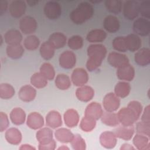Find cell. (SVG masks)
Masks as SVG:
<instances>
[{
	"label": "cell",
	"instance_id": "obj_31",
	"mask_svg": "<svg viewBox=\"0 0 150 150\" xmlns=\"http://www.w3.org/2000/svg\"><path fill=\"white\" fill-rule=\"evenodd\" d=\"M54 136L58 141L62 143H69L72 141L74 135L69 129L60 128L56 130Z\"/></svg>",
	"mask_w": 150,
	"mask_h": 150
},
{
	"label": "cell",
	"instance_id": "obj_16",
	"mask_svg": "<svg viewBox=\"0 0 150 150\" xmlns=\"http://www.w3.org/2000/svg\"><path fill=\"white\" fill-rule=\"evenodd\" d=\"M103 113V110L101 105L97 102H91L87 106L84 111V116L98 120L101 118Z\"/></svg>",
	"mask_w": 150,
	"mask_h": 150
},
{
	"label": "cell",
	"instance_id": "obj_5",
	"mask_svg": "<svg viewBox=\"0 0 150 150\" xmlns=\"http://www.w3.org/2000/svg\"><path fill=\"white\" fill-rule=\"evenodd\" d=\"M44 13L49 19L54 20L60 17L62 14V7L56 1H48L44 6Z\"/></svg>",
	"mask_w": 150,
	"mask_h": 150
},
{
	"label": "cell",
	"instance_id": "obj_7",
	"mask_svg": "<svg viewBox=\"0 0 150 150\" xmlns=\"http://www.w3.org/2000/svg\"><path fill=\"white\" fill-rule=\"evenodd\" d=\"M107 61L111 66L117 69L121 68L129 64V59L126 55L115 52L108 54Z\"/></svg>",
	"mask_w": 150,
	"mask_h": 150
},
{
	"label": "cell",
	"instance_id": "obj_30",
	"mask_svg": "<svg viewBox=\"0 0 150 150\" xmlns=\"http://www.w3.org/2000/svg\"><path fill=\"white\" fill-rule=\"evenodd\" d=\"M107 37V33L103 29H95L90 31L86 36L88 42L98 43L103 42Z\"/></svg>",
	"mask_w": 150,
	"mask_h": 150
},
{
	"label": "cell",
	"instance_id": "obj_11",
	"mask_svg": "<svg viewBox=\"0 0 150 150\" xmlns=\"http://www.w3.org/2000/svg\"><path fill=\"white\" fill-rule=\"evenodd\" d=\"M71 80L74 86L80 87L85 85L87 83L88 75L85 69L83 68H76L71 73Z\"/></svg>",
	"mask_w": 150,
	"mask_h": 150
},
{
	"label": "cell",
	"instance_id": "obj_8",
	"mask_svg": "<svg viewBox=\"0 0 150 150\" xmlns=\"http://www.w3.org/2000/svg\"><path fill=\"white\" fill-rule=\"evenodd\" d=\"M103 105L106 111L114 112L117 111L120 105V100L114 93H107L103 100Z\"/></svg>",
	"mask_w": 150,
	"mask_h": 150
},
{
	"label": "cell",
	"instance_id": "obj_34",
	"mask_svg": "<svg viewBox=\"0 0 150 150\" xmlns=\"http://www.w3.org/2000/svg\"><path fill=\"white\" fill-rule=\"evenodd\" d=\"M54 51V47L50 43L49 41H46L42 43L39 49L40 56L43 59L46 60H50L53 57Z\"/></svg>",
	"mask_w": 150,
	"mask_h": 150
},
{
	"label": "cell",
	"instance_id": "obj_20",
	"mask_svg": "<svg viewBox=\"0 0 150 150\" xmlns=\"http://www.w3.org/2000/svg\"><path fill=\"white\" fill-rule=\"evenodd\" d=\"M135 63L140 66H146L150 63V50L144 47L137 51L134 55Z\"/></svg>",
	"mask_w": 150,
	"mask_h": 150
},
{
	"label": "cell",
	"instance_id": "obj_57",
	"mask_svg": "<svg viewBox=\"0 0 150 150\" xmlns=\"http://www.w3.org/2000/svg\"><path fill=\"white\" fill-rule=\"evenodd\" d=\"M58 149H59V150H60V149H61V150H66V149H69V148L68 147L64 146V145H63V146L59 147V148H58Z\"/></svg>",
	"mask_w": 150,
	"mask_h": 150
},
{
	"label": "cell",
	"instance_id": "obj_28",
	"mask_svg": "<svg viewBox=\"0 0 150 150\" xmlns=\"http://www.w3.org/2000/svg\"><path fill=\"white\" fill-rule=\"evenodd\" d=\"M36 138L39 142V144H46L53 139V131L52 129L47 127L40 128L37 131L36 134Z\"/></svg>",
	"mask_w": 150,
	"mask_h": 150
},
{
	"label": "cell",
	"instance_id": "obj_6",
	"mask_svg": "<svg viewBox=\"0 0 150 150\" xmlns=\"http://www.w3.org/2000/svg\"><path fill=\"white\" fill-rule=\"evenodd\" d=\"M132 28L135 34L146 36L150 32V22L144 18H139L134 22Z\"/></svg>",
	"mask_w": 150,
	"mask_h": 150
},
{
	"label": "cell",
	"instance_id": "obj_56",
	"mask_svg": "<svg viewBox=\"0 0 150 150\" xmlns=\"http://www.w3.org/2000/svg\"><path fill=\"white\" fill-rule=\"evenodd\" d=\"M26 3L30 6H35L38 3L39 1H36V0H29L26 1Z\"/></svg>",
	"mask_w": 150,
	"mask_h": 150
},
{
	"label": "cell",
	"instance_id": "obj_45",
	"mask_svg": "<svg viewBox=\"0 0 150 150\" xmlns=\"http://www.w3.org/2000/svg\"><path fill=\"white\" fill-rule=\"evenodd\" d=\"M67 44L71 49L78 50L83 46V39L79 35H73L69 39Z\"/></svg>",
	"mask_w": 150,
	"mask_h": 150
},
{
	"label": "cell",
	"instance_id": "obj_25",
	"mask_svg": "<svg viewBox=\"0 0 150 150\" xmlns=\"http://www.w3.org/2000/svg\"><path fill=\"white\" fill-rule=\"evenodd\" d=\"M103 26L107 32L110 33H115L119 30L120 23L117 17L110 15L104 18Z\"/></svg>",
	"mask_w": 150,
	"mask_h": 150
},
{
	"label": "cell",
	"instance_id": "obj_44",
	"mask_svg": "<svg viewBox=\"0 0 150 150\" xmlns=\"http://www.w3.org/2000/svg\"><path fill=\"white\" fill-rule=\"evenodd\" d=\"M113 48L120 52H125L128 50L125 40V36H117L112 40Z\"/></svg>",
	"mask_w": 150,
	"mask_h": 150
},
{
	"label": "cell",
	"instance_id": "obj_17",
	"mask_svg": "<svg viewBox=\"0 0 150 150\" xmlns=\"http://www.w3.org/2000/svg\"><path fill=\"white\" fill-rule=\"evenodd\" d=\"M116 74L120 80L129 81L133 80L135 73L133 66L129 63L121 68L117 69Z\"/></svg>",
	"mask_w": 150,
	"mask_h": 150
},
{
	"label": "cell",
	"instance_id": "obj_19",
	"mask_svg": "<svg viewBox=\"0 0 150 150\" xmlns=\"http://www.w3.org/2000/svg\"><path fill=\"white\" fill-rule=\"evenodd\" d=\"M76 97L81 101L88 102L94 96V91L92 87L88 86H82L77 88L76 91Z\"/></svg>",
	"mask_w": 150,
	"mask_h": 150
},
{
	"label": "cell",
	"instance_id": "obj_13",
	"mask_svg": "<svg viewBox=\"0 0 150 150\" xmlns=\"http://www.w3.org/2000/svg\"><path fill=\"white\" fill-rule=\"evenodd\" d=\"M117 138L113 132L104 131L100 136V142L102 146L106 149L114 148L117 142Z\"/></svg>",
	"mask_w": 150,
	"mask_h": 150
},
{
	"label": "cell",
	"instance_id": "obj_15",
	"mask_svg": "<svg viewBox=\"0 0 150 150\" xmlns=\"http://www.w3.org/2000/svg\"><path fill=\"white\" fill-rule=\"evenodd\" d=\"M18 96L20 100L24 102H30L36 96V89L30 85L23 86L18 92Z\"/></svg>",
	"mask_w": 150,
	"mask_h": 150
},
{
	"label": "cell",
	"instance_id": "obj_33",
	"mask_svg": "<svg viewBox=\"0 0 150 150\" xmlns=\"http://www.w3.org/2000/svg\"><path fill=\"white\" fill-rule=\"evenodd\" d=\"M131 91L130 84L126 81H119L114 87V94L119 98L127 97Z\"/></svg>",
	"mask_w": 150,
	"mask_h": 150
},
{
	"label": "cell",
	"instance_id": "obj_9",
	"mask_svg": "<svg viewBox=\"0 0 150 150\" xmlns=\"http://www.w3.org/2000/svg\"><path fill=\"white\" fill-rule=\"evenodd\" d=\"M38 24L36 19L30 16L23 17L19 22V28L21 32L25 35L33 33L37 28Z\"/></svg>",
	"mask_w": 150,
	"mask_h": 150
},
{
	"label": "cell",
	"instance_id": "obj_27",
	"mask_svg": "<svg viewBox=\"0 0 150 150\" xmlns=\"http://www.w3.org/2000/svg\"><path fill=\"white\" fill-rule=\"evenodd\" d=\"M48 41L55 49H58L63 47L66 45L67 38L63 33L54 32L50 35Z\"/></svg>",
	"mask_w": 150,
	"mask_h": 150
},
{
	"label": "cell",
	"instance_id": "obj_38",
	"mask_svg": "<svg viewBox=\"0 0 150 150\" xmlns=\"http://www.w3.org/2000/svg\"><path fill=\"white\" fill-rule=\"evenodd\" d=\"M15 93L13 87L9 83H1L0 84V97L2 99L8 100L11 98Z\"/></svg>",
	"mask_w": 150,
	"mask_h": 150
},
{
	"label": "cell",
	"instance_id": "obj_55",
	"mask_svg": "<svg viewBox=\"0 0 150 150\" xmlns=\"http://www.w3.org/2000/svg\"><path fill=\"white\" fill-rule=\"evenodd\" d=\"M19 149H21V150H23V149L30 150V149H35V148L31 146L30 145H29V144H23L20 146Z\"/></svg>",
	"mask_w": 150,
	"mask_h": 150
},
{
	"label": "cell",
	"instance_id": "obj_42",
	"mask_svg": "<svg viewBox=\"0 0 150 150\" xmlns=\"http://www.w3.org/2000/svg\"><path fill=\"white\" fill-rule=\"evenodd\" d=\"M96 125V120L90 117L84 116L80 123V128L84 132H88L93 130Z\"/></svg>",
	"mask_w": 150,
	"mask_h": 150
},
{
	"label": "cell",
	"instance_id": "obj_50",
	"mask_svg": "<svg viewBox=\"0 0 150 150\" xmlns=\"http://www.w3.org/2000/svg\"><path fill=\"white\" fill-rule=\"evenodd\" d=\"M9 125V121L6 114L0 112V131L4 132Z\"/></svg>",
	"mask_w": 150,
	"mask_h": 150
},
{
	"label": "cell",
	"instance_id": "obj_1",
	"mask_svg": "<svg viewBox=\"0 0 150 150\" xmlns=\"http://www.w3.org/2000/svg\"><path fill=\"white\" fill-rule=\"evenodd\" d=\"M87 52L88 59L86 63V67L89 71H93L101 66L107 51L103 45L93 44L88 47Z\"/></svg>",
	"mask_w": 150,
	"mask_h": 150
},
{
	"label": "cell",
	"instance_id": "obj_35",
	"mask_svg": "<svg viewBox=\"0 0 150 150\" xmlns=\"http://www.w3.org/2000/svg\"><path fill=\"white\" fill-rule=\"evenodd\" d=\"M100 118L103 124L110 127H115L120 123L117 114L114 112H103Z\"/></svg>",
	"mask_w": 150,
	"mask_h": 150
},
{
	"label": "cell",
	"instance_id": "obj_22",
	"mask_svg": "<svg viewBox=\"0 0 150 150\" xmlns=\"http://www.w3.org/2000/svg\"><path fill=\"white\" fill-rule=\"evenodd\" d=\"M63 119L67 127L73 128L77 126L79 122V115L76 110L70 108L64 113Z\"/></svg>",
	"mask_w": 150,
	"mask_h": 150
},
{
	"label": "cell",
	"instance_id": "obj_26",
	"mask_svg": "<svg viewBox=\"0 0 150 150\" xmlns=\"http://www.w3.org/2000/svg\"><path fill=\"white\" fill-rule=\"evenodd\" d=\"M125 40L128 50L134 52L138 51L142 45V41L139 36L135 33H131L125 36Z\"/></svg>",
	"mask_w": 150,
	"mask_h": 150
},
{
	"label": "cell",
	"instance_id": "obj_39",
	"mask_svg": "<svg viewBox=\"0 0 150 150\" xmlns=\"http://www.w3.org/2000/svg\"><path fill=\"white\" fill-rule=\"evenodd\" d=\"M30 83L37 88H42L47 86V80L40 72H37L31 76Z\"/></svg>",
	"mask_w": 150,
	"mask_h": 150
},
{
	"label": "cell",
	"instance_id": "obj_40",
	"mask_svg": "<svg viewBox=\"0 0 150 150\" xmlns=\"http://www.w3.org/2000/svg\"><path fill=\"white\" fill-rule=\"evenodd\" d=\"M122 1L120 0H107L105 6L108 11L112 13L118 14L122 9Z\"/></svg>",
	"mask_w": 150,
	"mask_h": 150
},
{
	"label": "cell",
	"instance_id": "obj_48",
	"mask_svg": "<svg viewBox=\"0 0 150 150\" xmlns=\"http://www.w3.org/2000/svg\"><path fill=\"white\" fill-rule=\"evenodd\" d=\"M139 13L145 18H150V2L143 1L139 5Z\"/></svg>",
	"mask_w": 150,
	"mask_h": 150
},
{
	"label": "cell",
	"instance_id": "obj_43",
	"mask_svg": "<svg viewBox=\"0 0 150 150\" xmlns=\"http://www.w3.org/2000/svg\"><path fill=\"white\" fill-rule=\"evenodd\" d=\"M40 45L39 38L35 35H29L27 36L24 41V47L29 50H35L38 49Z\"/></svg>",
	"mask_w": 150,
	"mask_h": 150
},
{
	"label": "cell",
	"instance_id": "obj_24",
	"mask_svg": "<svg viewBox=\"0 0 150 150\" xmlns=\"http://www.w3.org/2000/svg\"><path fill=\"white\" fill-rule=\"evenodd\" d=\"M6 141L12 145H18L21 143L22 136L21 131L16 128H10L5 134Z\"/></svg>",
	"mask_w": 150,
	"mask_h": 150
},
{
	"label": "cell",
	"instance_id": "obj_23",
	"mask_svg": "<svg viewBox=\"0 0 150 150\" xmlns=\"http://www.w3.org/2000/svg\"><path fill=\"white\" fill-rule=\"evenodd\" d=\"M4 39L8 45H19L22 40V35L18 30L10 29L5 33Z\"/></svg>",
	"mask_w": 150,
	"mask_h": 150
},
{
	"label": "cell",
	"instance_id": "obj_46",
	"mask_svg": "<svg viewBox=\"0 0 150 150\" xmlns=\"http://www.w3.org/2000/svg\"><path fill=\"white\" fill-rule=\"evenodd\" d=\"M70 143L73 149L74 150H85L86 149L85 140L79 134L74 135Z\"/></svg>",
	"mask_w": 150,
	"mask_h": 150
},
{
	"label": "cell",
	"instance_id": "obj_52",
	"mask_svg": "<svg viewBox=\"0 0 150 150\" xmlns=\"http://www.w3.org/2000/svg\"><path fill=\"white\" fill-rule=\"evenodd\" d=\"M141 121L146 123L150 124V106L148 105L144 110L141 116Z\"/></svg>",
	"mask_w": 150,
	"mask_h": 150
},
{
	"label": "cell",
	"instance_id": "obj_4",
	"mask_svg": "<svg viewBox=\"0 0 150 150\" xmlns=\"http://www.w3.org/2000/svg\"><path fill=\"white\" fill-rule=\"evenodd\" d=\"M139 4L135 1L128 0L123 4V14L124 17L128 20H134L139 15Z\"/></svg>",
	"mask_w": 150,
	"mask_h": 150
},
{
	"label": "cell",
	"instance_id": "obj_10",
	"mask_svg": "<svg viewBox=\"0 0 150 150\" xmlns=\"http://www.w3.org/2000/svg\"><path fill=\"white\" fill-rule=\"evenodd\" d=\"M59 65L63 69H70L73 68L76 63V54L70 50H66L60 54Z\"/></svg>",
	"mask_w": 150,
	"mask_h": 150
},
{
	"label": "cell",
	"instance_id": "obj_47",
	"mask_svg": "<svg viewBox=\"0 0 150 150\" xmlns=\"http://www.w3.org/2000/svg\"><path fill=\"white\" fill-rule=\"evenodd\" d=\"M136 131L137 134H142L149 137L150 136V124L141 121L137 123Z\"/></svg>",
	"mask_w": 150,
	"mask_h": 150
},
{
	"label": "cell",
	"instance_id": "obj_3",
	"mask_svg": "<svg viewBox=\"0 0 150 150\" xmlns=\"http://www.w3.org/2000/svg\"><path fill=\"white\" fill-rule=\"evenodd\" d=\"M117 114L119 122L122 125H132L139 118L128 107L121 108Z\"/></svg>",
	"mask_w": 150,
	"mask_h": 150
},
{
	"label": "cell",
	"instance_id": "obj_21",
	"mask_svg": "<svg viewBox=\"0 0 150 150\" xmlns=\"http://www.w3.org/2000/svg\"><path fill=\"white\" fill-rule=\"evenodd\" d=\"M46 124L51 128L55 129L62 125V118L60 114L55 110L49 111L46 116Z\"/></svg>",
	"mask_w": 150,
	"mask_h": 150
},
{
	"label": "cell",
	"instance_id": "obj_53",
	"mask_svg": "<svg viewBox=\"0 0 150 150\" xmlns=\"http://www.w3.org/2000/svg\"><path fill=\"white\" fill-rule=\"evenodd\" d=\"M8 3L6 1H0V15H2L7 10Z\"/></svg>",
	"mask_w": 150,
	"mask_h": 150
},
{
	"label": "cell",
	"instance_id": "obj_14",
	"mask_svg": "<svg viewBox=\"0 0 150 150\" xmlns=\"http://www.w3.org/2000/svg\"><path fill=\"white\" fill-rule=\"evenodd\" d=\"M26 124L29 128L32 129L36 130L41 128L44 125L43 117L39 112H30L28 116Z\"/></svg>",
	"mask_w": 150,
	"mask_h": 150
},
{
	"label": "cell",
	"instance_id": "obj_32",
	"mask_svg": "<svg viewBox=\"0 0 150 150\" xmlns=\"http://www.w3.org/2000/svg\"><path fill=\"white\" fill-rule=\"evenodd\" d=\"M133 144L138 150H149L150 144L148 137L137 134L133 138Z\"/></svg>",
	"mask_w": 150,
	"mask_h": 150
},
{
	"label": "cell",
	"instance_id": "obj_51",
	"mask_svg": "<svg viewBox=\"0 0 150 150\" xmlns=\"http://www.w3.org/2000/svg\"><path fill=\"white\" fill-rule=\"evenodd\" d=\"M56 141L53 139L50 142L46 144H39L38 149L39 150H54L56 148Z\"/></svg>",
	"mask_w": 150,
	"mask_h": 150
},
{
	"label": "cell",
	"instance_id": "obj_54",
	"mask_svg": "<svg viewBox=\"0 0 150 150\" xmlns=\"http://www.w3.org/2000/svg\"><path fill=\"white\" fill-rule=\"evenodd\" d=\"M121 150H131V149H135V148L133 147L132 146H131L130 144H124L121 145V148H120Z\"/></svg>",
	"mask_w": 150,
	"mask_h": 150
},
{
	"label": "cell",
	"instance_id": "obj_29",
	"mask_svg": "<svg viewBox=\"0 0 150 150\" xmlns=\"http://www.w3.org/2000/svg\"><path fill=\"white\" fill-rule=\"evenodd\" d=\"M9 117L13 124L19 125L25 122L26 120V113L22 108L20 107H15L11 111Z\"/></svg>",
	"mask_w": 150,
	"mask_h": 150
},
{
	"label": "cell",
	"instance_id": "obj_41",
	"mask_svg": "<svg viewBox=\"0 0 150 150\" xmlns=\"http://www.w3.org/2000/svg\"><path fill=\"white\" fill-rule=\"evenodd\" d=\"M40 73L47 80H52L55 77L54 67L49 63H44L41 65L40 67Z\"/></svg>",
	"mask_w": 150,
	"mask_h": 150
},
{
	"label": "cell",
	"instance_id": "obj_18",
	"mask_svg": "<svg viewBox=\"0 0 150 150\" xmlns=\"http://www.w3.org/2000/svg\"><path fill=\"white\" fill-rule=\"evenodd\" d=\"M134 127L132 125H121L114 129L113 132L117 138L128 141L130 140L134 134Z\"/></svg>",
	"mask_w": 150,
	"mask_h": 150
},
{
	"label": "cell",
	"instance_id": "obj_36",
	"mask_svg": "<svg viewBox=\"0 0 150 150\" xmlns=\"http://www.w3.org/2000/svg\"><path fill=\"white\" fill-rule=\"evenodd\" d=\"M6 52L9 57L12 59H18L23 54L24 49L21 44L16 45H8L6 49Z\"/></svg>",
	"mask_w": 150,
	"mask_h": 150
},
{
	"label": "cell",
	"instance_id": "obj_49",
	"mask_svg": "<svg viewBox=\"0 0 150 150\" xmlns=\"http://www.w3.org/2000/svg\"><path fill=\"white\" fill-rule=\"evenodd\" d=\"M127 107L132 110L138 118L140 117L142 111V105L140 102L135 100L131 101L128 104Z\"/></svg>",
	"mask_w": 150,
	"mask_h": 150
},
{
	"label": "cell",
	"instance_id": "obj_37",
	"mask_svg": "<svg viewBox=\"0 0 150 150\" xmlns=\"http://www.w3.org/2000/svg\"><path fill=\"white\" fill-rule=\"evenodd\" d=\"M54 83L56 87L61 90H67L71 86V80L69 77L63 73L57 75Z\"/></svg>",
	"mask_w": 150,
	"mask_h": 150
},
{
	"label": "cell",
	"instance_id": "obj_2",
	"mask_svg": "<svg viewBox=\"0 0 150 150\" xmlns=\"http://www.w3.org/2000/svg\"><path fill=\"white\" fill-rule=\"evenodd\" d=\"M94 14V8L90 2H82L70 13L71 21L76 25H81L90 19Z\"/></svg>",
	"mask_w": 150,
	"mask_h": 150
},
{
	"label": "cell",
	"instance_id": "obj_12",
	"mask_svg": "<svg viewBox=\"0 0 150 150\" xmlns=\"http://www.w3.org/2000/svg\"><path fill=\"white\" fill-rule=\"evenodd\" d=\"M26 9V2L22 0H14L11 2L9 6V13L15 18H21L25 13Z\"/></svg>",
	"mask_w": 150,
	"mask_h": 150
}]
</instances>
